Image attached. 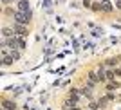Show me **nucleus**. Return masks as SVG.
Segmentation results:
<instances>
[{
  "label": "nucleus",
  "instance_id": "1",
  "mask_svg": "<svg viewBox=\"0 0 121 110\" xmlns=\"http://www.w3.org/2000/svg\"><path fill=\"white\" fill-rule=\"evenodd\" d=\"M31 11H18V13H16L15 15V20L18 22V24H27V22L31 20Z\"/></svg>",
  "mask_w": 121,
  "mask_h": 110
},
{
  "label": "nucleus",
  "instance_id": "2",
  "mask_svg": "<svg viewBox=\"0 0 121 110\" xmlns=\"http://www.w3.org/2000/svg\"><path fill=\"white\" fill-rule=\"evenodd\" d=\"M4 45H7V47H11V49H16V47H20V45H22V40H16V38H9V40L5 42Z\"/></svg>",
  "mask_w": 121,
  "mask_h": 110
},
{
  "label": "nucleus",
  "instance_id": "3",
  "mask_svg": "<svg viewBox=\"0 0 121 110\" xmlns=\"http://www.w3.org/2000/svg\"><path fill=\"white\" fill-rule=\"evenodd\" d=\"M15 34H18V36H25V34H27V31H25L24 24H20V25H15Z\"/></svg>",
  "mask_w": 121,
  "mask_h": 110
},
{
  "label": "nucleus",
  "instance_id": "4",
  "mask_svg": "<svg viewBox=\"0 0 121 110\" xmlns=\"http://www.w3.org/2000/svg\"><path fill=\"white\" fill-rule=\"evenodd\" d=\"M18 11H31L29 2H27V0H20V2H18Z\"/></svg>",
  "mask_w": 121,
  "mask_h": 110
},
{
  "label": "nucleus",
  "instance_id": "5",
  "mask_svg": "<svg viewBox=\"0 0 121 110\" xmlns=\"http://www.w3.org/2000/svg\"><path fill=\"white\" fill-rule=\"evenodd\" d=\"M13 61H15V60H13V56H7V54H5V56H4V61H2V65H11Z\"/></svg>",
  "mask_w": 121,
  "mask_h": 110
},
{
  "label": "nucleus",
  "instance_id": "6",
  "mask_svg": "<svg viewBox=\"0 0 121 110\" xmlns=\"http://www.w3.org/2000/svg\"><path fill=\"white\" fill-rule=\"evenodd\" d=\"M89 80H91V85H94V83L99 80V76H96V72H91V74H89Z\"/></svg>",
  "mask_w": 121,
  "mask_h": 110
},
{
  "label": "nucleus",
  "instance_id": "7",
  "mask_svg": "<svg viewBox=\"0 0 121 110\" xmlns=\"http://www.w3.org/2000/svg\"><path fill=\"white\" fill-rule=\"evenodd\" d=\"M13 31H15V29H9V27H4V31H2V34H4L5 38H11V34H13Z\"/></svg>",
  "mask_w": 121,
  "mask_h": 110
},
{
  "label": "nucleus",
  "instance_id": "8",
  "mask_svg": "<svg viewBox=\"0 0 121 110\" xmlns=\"http://www.w3.org/2000/svg\"><path fill=\"white\" fill-rule=\"evenodd\" d=\"M4 108L5 110H13L15 108V103H13V101H4Z\"/></svg>",
  "mask_w": 121,
  "mask_h": 110
},
{
  "label": "nucleus",
  "instance_id": "9",
  "mask_svg": "<svg viewBox=\"0 0 121 110\" xmlns=\"http://www.w3.org/2000/svg\"><path fill=\"white\" fill-rule=\"evenodd\" d=\"M101 9H103V11H110V9H112V5L108 4V2H103V5H101Z\"/></svg>",
  "mask_w": 121,
  "mask_h": 110
},
{
  "label": "nucleus",
  "instance_id": "10",
  "mask_svg": "<svg viewBox=\"0 0 121 110\" xmlns=\"http://www.w3.org/2000/svg\"><path fill=\"white\" fill-rule=\"evenodd\" d=\"M114 76H116V72H112V70H108V72H107V80H112Z\"/></svg>",
  "mask_w": 121,
  "mask_h": 110
},
{
  "label": "nucleus",
  "instance_id": "11",
  "mask_svg": "<svg viewBox=\"0 0 121 110\" xmlns=\"http://www.w3.org/2000/svg\"><path fill=\"white\" fill-rule=\"evenodd\" d=\"M94 36H103V31L101 29H94Z\"/></svg>",
  "mask_w": 121,
  "mask_h": 110
},
{
  "label": "nucleus",
  "instance_id": "12",
  "mask_svg": "<svg viewBox=\"0 0 121 110\" xmlns=\"http://www.w3.org/2000/svg\"><path fill=\"white\" fill-rule=\"evenodd\" d=\"M116 58H110V60H108V61H107V65H114V63H116Z\"/></svg>",
  "mask_w": 121,
  "mask_h": 110
},
{
  "label": "nucleus",
  "instance_id": "13",
  "mask_svg": "<svg viewBox=\"0 0 121 110\" xmlns=\"http://www.w3.org/2000/svg\"><path fill=\"white\" fill-rule=\"evenodd\" d=\"M11 56H13V60H15V61L18 60V58H20V54H18V52H13V54H11Z\"/></svg>",
  "mask_w": 121,
  "mask_h": 110
},
{
  "label": "nucleus",
  "instance_id": "14",
  "mask_svg": "<svg viewBox=\"0 0 121 110\" xmlns=\"http://www.w3.org/2000/svg\"><path fill=\"white\" fill-rule=\"evenodd\" d=\"M117 89V85H114V83H110V85H108V90H116Z\"/></svg>",
  "mask_w": 121,
  "mask_h": 110
},
{
  "label": "nucleus",
  "instance_id": "15",
  "mask_svg": "<svg viewBox=\"0 0 121 110\" xmlns=\"http://www.w3.org/2000/svg\"><path fill=\"white\" fill-rule=\"evenodd\" d=\"M43 5H45V7H49V5H51V0H43Z\"/></svg>",
  "mask_w": 121,
  "mask_h": 110
},
{
  "label": "nucleus",
  "instance_id": "16",
  "mask_svg": "<svg viewBox=\"0 0 121 110\" xmlns=\"http://www.w3.org/2000/svg\"><path fill=\"white\" fill-rule=\"evenodd\" d=\"M83 5H87V7H89V5H91V2H89V0H83Z\"/></svg>",
  "mask_w": 121,
  "mask_h": 110
},
{
  "label": "nucleus",
  "instance_id": "17",
  "mask_svg": "<svg viewBox=\"0 0 121 110\" xmlns=\"http://www.w3.org/2000/svg\"><path fill=\"white\" fill-rule=\"evenodd\" d=\"M2 2H4V4H9V2H11V0H2Z\"/></svg>",
  "mask_w": 121,
  "mask_h": 110
},
{
  "label": "nucleus",
  "instance_id": "18",
  "mask_svg": "<svg viewBox=\"0 0 121 110\" xmlns=\"http://www.w3.org/2000/svg\"><path fill=\"white\" fill-rule=\"evenodd\" d=\"M117 7H119V9H121V2H117Z\"/></svg>",
  "mask_w": 121,
  "mask_h": 110
}]
</instances>
